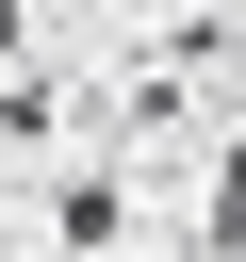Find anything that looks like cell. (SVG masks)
<instances>
[{
	"mask_svg": "<svg viewBox=\"0 0 246 262\" xmlns=\"http://www.w3.org/2000/svg\"><path fill=\"white\" fill-rule=\"evenodd\" d=\"M0 49H16V0H0Z\"/></svg>",
	"mask_w": 246,
	"mask_h": 262,
	"instance_id": "obj_2",
	"label": "cell"
},
{
	"mask_svg": "<svg viewBox=\"0 0 246 262\" xmlns=\"http://www.w3.org/2000/svg\"><path fill=\"white\" fill-rule=\"evenodd\" d=\"M213 246H230V262H246V147H230V164H213Z\"/></svg>",
	"mask_w": 246,
	"mask_h": 262,
	"instance_id": "obj_1",
	"label": "cell"
}]
</instances>
